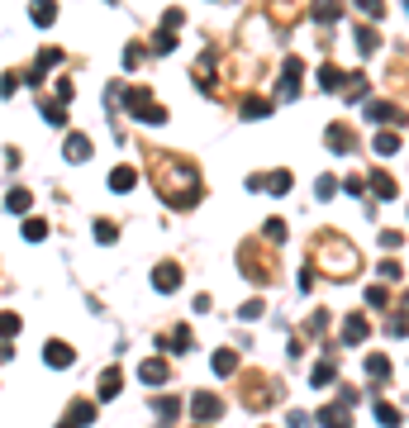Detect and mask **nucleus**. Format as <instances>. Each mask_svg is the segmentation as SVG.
Segmentation results:
<instances>
[{
    "mask_svg": "<svg viewBox=\"0 0 409 428\" xmlns=\"http://www.w3.org/2000/svg\"><path fill=\"white\" fill-rule=\"evenodd\" d=\"M129 110L138 124H167V110L153 105V91H129Z\"/></svg>",
    "mask_w": 409,
    "mask_h": 428,
    "instance_id": "f257e3e1",
    "label": "nucleus"
},
{
    "mask_svg": "<svg viewBox=\"0 0 409 428\" xmlns=\"http://www.w3.org/2000/svg\"><path fill=\"white\" fill-rule=\"evenodd\" d=\"M295 186V176L290 172H267V176H248V190H267V195H285V190Z\"/></svg>",
    "mask_w": 409,
    "mask_h": 428,
    "instance_id": "f03ea898",
    "label": "nucleus"
},
{
    "mask_svg": "<svg viewBox=\"0 0 409 428\" xmlns=\"http://www.w3.org/2000/svg\"><path fill=\"white\" fill-rule=\"evenodd\" d=\"M43 362L53 366V371H67V366L77 362V352H72V343H62V338H48L43 343Z\"/></svg>",
    "mask_w": 409,
    "mask_h": 428,
    "instance_id": "7ed1b4c3",
    "label": "nucleus"
},
{
    "mask_svg": "<svg viewBox=\"0 0 409 428\" xmlns=\"http://www.w3.org/2000/svg\"><path fill=\"white\" fill-rule=\"evenodd\" d=\"M190 414H195V424H214V419L224 414V400L209 395V390H200V395L190 400Z\"/></svg>",
    "mask_w": 409,
    "mask_h": 428,
    "instance_id": "20e7f679",
    "label": "nucleus"
},
{
    "mask_svg": "<svg viewBox=\"0 0 409 428\" xmlns=\"http://www.w3.org/2000/svg\"><path fill=\"white\" fill-rule=\"evenodd\" d=\"M366 119H371V124H405L409 114H405V105H391V100H371V105H366Z\"/></svg>",
    "mask_w": 409,
    "mask_h": 428,
    "instance_id": "39448f33",
    "label": "nucleus"
},
{
    "mask_svg": "<svg viewBox=\"0 0 409 428\" xmlns=\"http://www.w3.org/2000/svg\"><path fill=\"white\" fill-rule=\"evenodd\" d=\"M138 380L143 385H167V380H172V362H167V357H148V362L138 366Z\"/></svg>",
    "mask_w": 409,
    "mask_h": 428,
    "instance_id": "423d86ee",
    "label": "nucleus"
},
{
    "mask_svg": "<svg viewBox=\"0 0 409 428\" xmlns=\"http://www.w3.org/2000/svg\"><path fill=\"white\" fill-rule=\"evenodd\" d=\"M91 419H95V405H91V400H72V410L58 419V428H86Z\"/></svg>",
    "mask_w": 409,
    "mask_h": 428,
    "instance_id": "0eeeda50",
    "label": "nucleus"
},
{
    "mask_svg": "<svg viewBox=\"0 0 409 428\" xmlns=\"http://www.w3.org/2000/svg\"><path fill=\"white\" fill-rule=\"evenodd\" d=\"M243 400H248V410H267L271 400H276V390H271L267 380H243Z\"/></svg>",
    "mask_w": 409,
    "mask_h": 428,
    "instance_id": "6e6552de",
    "label": "nucleus"
},
{
    "mask_svg": "<svg viewBox=\"0 0 409 428\" xmlns=\"http://www.w3.org/2000/svg\"><path fill=\"white\" fill-rule=\"evenodd\" d=\"M300 77H305V62L290 57V62L281 67V100H295V95H300Z\"/></svg>",
    "mask_w": 409,
    "mask_h": 428,
    "instance_id": "1a4fd4ad",
    "label": "nucleus"
},
{
    "mask_svg": "<svg viewBox=\"0 0 409 428\" xmlns=\"http://www.w3.org/2000/svg\"><path fill=\"white\" fill-rule=\"evenodd\" d=\"M95 390H100V400H114L119 390H124V371H119V366H105L100 380H95Z\"/></svg>",
    "mask_w": 409,
    "mask_h": 428,
    "instance_id": "9d476101",
    "label": "nucleus"
},
{
    "mask_svg": "<svg viewBox=\"0 0 409 428\" xmlns=\"http://www.w3.org/2000/svg\"><path fill=\"white\" fill-rule=\"evenodd\" d=\"M158 348L162 352H176V357L190 352V329H186V324H176V333H162V338H158Z\"/></svg>",
    "mask_w": 409,
    "mask_h": 428,
    "instance_id": "9b49d317",
    "label": "nucleus"
},
{
    "mask_svg": "<svg viewBox=\"0 0 409 428\" xmlns=\"http://www.w3.org/2000/svg\"><path fill=\"white\" fill-rule=\"evenodd\" d=\"M153 285H158L162 295H167V290H176V285H181V267H176V262H158V271H153Z\"/></svg>",
    "mask_w": 409,
    "mask_h": 428,
    "instance_id": "f8f14e48",
    "label": "nucleus"
},
{
    "mask_svg": "<svg viewBox=\"0 0 409 428\" xmlns=\"http://www.w3.org/2000/svg\"><path fill=\"white\" fill-rule=\"evenodd\" d=\"M62 158H67V162H86V158H91V138H86V133H67Z\"/></svg>",
    "mask_w": 409,
    "mask_h": 428,
    "instance_id": "ddd939ff",
    "label": "nucleus"
},
{
    "mask_svg": "<svg viewBox=\"0 0 409 428\" xmlns=\"http://www.w3.org/2000/svg\"><path fill=\"white\" fill-rule=\"evenodd\" d=\"M366 333H371V319L366 314H347L343 319V343H362Z\"/></svg>",
    "mask_w": 409,
    "mask_h": 428,
    "instance_id": "4468645a",
    "label": "nucleus"
},
{
    "mask_svg": "<svg viewBox=\"0 0 409 428\" xmlns=\"http://www.w3.org/2000/svg\"><path fill=\"white\" fill-rule=\"evenodd\" d=\"M371 195H376V200H395V195H400V181H395L391 172H371Z\"/></svg>",
    "mask_w": 409,
    "mask_h": 428,
    "instance_id": "2eb2a0df",
    "label": "nucleus"
},
{
    "mask_svg": "<svg viewBox=\"0 0 409 428\" xmlns=\"http://www.w3.org/2000/svg\"><path fill=\"white\" fill-rule=\"evenodd\" d=\"M319 424L324 428H352V414H347V405H324L319 410Z\"/></svg>",
    "mask_w": 409,
    "mask_h": 428,
    "instance_id": "dca6fc26",
    "label": "nucleus"
},
{
    "mask_svg": "<svg viewBox=\"0 0 409 428\" xmlns=\"http://www.w3.org/2000/svg\"><path fill=\"white\" fill-rule=\"evenodd\" d=\"M29 19L38 24V29H53V24H58V5H53V0H33V5H29Z\"/></svg>",
    "mask_w": 409,
    "mask_h": 428,
    "instance_id": "f3484780",
    "label": "nucleus"
},
{
    "mask_svg": "<svg viewBox=\"0 0 409 428\" xmlns=\"http://www.w3.org/2000/svg\"><path fill=\"white\" fill-rule=\"evenodd\" d=\"M310 15H315V24H333V19H343V0H315Z\"/></svg>",
    "mask_w": 409,
    "mask_h": 428,
    "instance_id": "a211bd4d",
    "label": "nucleus"
},
{
    "mask_svg": "<svg viewBox=\"0 0 409 428\" xmlns=\"http://www.w3.org/2000/svg\"><path fill=\"white\" fill-rule=\"evenodd\" d=\"M324 138H329L333 153H352V128H347V124H329V133H324Z\"/></svg>",
    "mask_w": 409,
    "mask_h": 428,
    "instance_id": "6ab92c4d",
    "label": "nucleus"
},
{
    "mask_svg": "<svg viewBox=\"0 0 409 428\" xmlns=\"http://www.w3.org/2000/svg\"><path fill=\"white\" fill-rule=\"evenodd\" d=\"M333 380H338V366H333V357H324V362L310 371V385H315V390H324V385H333Z\"/></svg>",
    "mask_w": 409,
    "mask_h": 428,
    "instance_id": "aec40b11",
    "label": "nucleus"
},
{
    "mask_svg": "<svg viewBox=\"0 0 409 428\" xmlns=\"http://www.w3.org/2000/svg\"><path fill=\"white\" fill-rule=\"evenodd\" d=\"M209 366H214L219 376H234V371H238V352L234 348H219L214 357H209Z\"/></svg>",
    "mask_w": 409,
    "mask_h": 428,
    "instance_id": "412c9836",
    "label": "nucleus"
},
{
    "mask_svg": "<svg viewBox=\"0 0 409 428\" xmlns=\"http://www.w3.org/2000/svg\"><path fill=\"white\" fill-rule=\"evenodd\" d=\"M133 186H138V172H133V167H114L110 172V190L124 195V190H133Z\"/></svg>",
    "mask_w": 409,
    "mask_h": 428,
    "instance_id": "4be33fe9",
    "label": "nucleus"
},
{
    "mask_svg": "<svg viewBox=\"0 0 409 428\" xmlns=\"http://www.w3.org/2000/svg\"><path fill=\"white\" fill-rule=\"evenodd\" d=\"M371 148H376L381 158H395V153H400V133H391V128H381L376 138H371Z\"/></svg>",
    "mask_w": 409,
    "mask_h": 428,
    "instance_id": "5701e85b",
    "label": "nucleus"
},
{
    "mask_svg": "<svg viewBox=\"0 0 409 428\" xmlns=\"http://www.w3.org/2000/svg\"><path fill=\"white\" fill-rule=\"evenodd\" d=\"M29 205H33V195L24 186H15L10 195H5V209H10V214H29Z\"/></svg>",
    "mask_w": 409,
    "mask_h": 428,
    "instance_id": "b1692460",
    "label": "nucleus"
},
{
    "mask_svg": "<svg viewBox=\"0 0 409 428\" xmlns=\"http://www.w3.org/2000/svg\"><path fill=\"white\" fill-rule=\"evenodd\" d=\"M366 376L376 380V385H381V380H391V357H381V352H371V357H366Z\"/></svg>",
    "mask_w": 409,
    "mask_h": 428,
    "instance_id": "393cba45",
    "label": "nucleus"
},
{
    "mask_svg": "<svg viewBox=\"0 0 409 428\" xmlns=\"http://www.w3.org/2000/svg\"><path fill=\"white\" fill-rule=\"evenodd\" d=\"M400 419H405V414L395 410L391 400H376V424H381V428H400Z\"/></svg>",
    "mask_w": 409,
    "mask_h": 428,
    "instance_id": "a878e982",
    "label": "nucleus"
},
{
    "mask_svg": "<svg viewBox=\"0 0 409 428\" xmlns=\"http://www.w3.org/2000/svg\"><path fill=\"white\" fill-rule=\"evenodd\" d=\"M172 48H176V29H158V33H153V43H148V53H158V57H167Z\"/></svg>",
    "mask_w": 409,
    "mask_h": 428,
    "instance_id": "bb28decb",
    "label": "nucleus"
},
{
    "mask_svg": "<svg viewBox=\"0 0 409 428\" xmlns=\"http://www.w3.org/2000/svg\"><path fill=\"white\" fill-rule=\"evenodd\" d=\"M267 114H271V100H262V95L243 100V119H267Z\"/></svg>",
    "mask_w": 409,
    "mask_h": 428,
    "instance_id": "cd10ccee",
    "label": "nucleus"
},
{
    "mask_svg": "<svg viewBox=\"0 0 409 428\" xmlns=\"http://www.w3.org/2000/svg\"><path fill=\"white\" fill-rule=\"evenodd\" d=\"M43 119L62 128L67 124V100H58V95H53V100H43Z\"/></svg>",
    "mask_w": 409,
    "mask_h": 428,
    "instance_id": "c85d7f7f",
    "label": "nucleus"
},
{
    "mask_svg": "<svg viewBox=\"0 0 409 428\" xmlns=\"http://www.w3.org/2000/svg\"><path fill=\"white\" fill-rule=\"evenodd\" d=\"M143 62H148V43H129L124 48V67H129V72H138Z\"/></svg>",
    "mask_w": 409,
    "mask_h": 428,
    "instance_id": "c756f323",
    "label": "nucleus"
},
{
    "mask_svg": "<svg viewBox=\"0 0 409 428\" xmlns=\"http://www.w3.org/2000/svg\"><path fill=\"white\" fill-rule=\"evenodd\" d=\"M319 86H324V91H338V86H347V77L338 67H319Z\"/></svg>",
    "mask_w": 409,
    "mask_h": 428,
    "instance_id": "7c9ffc66",
    "label": "nucleus"
},
{
    "mask_svg": "<svg viewBox=\"0 0 409 428\" xmlns=\"http://www.w3.org/2000/svg\"><path fill=\"white\" fill-rule=\"evenodd\" d=\"M357 48H362V53H376V48H381V33L371 29V24H362V29H357Z\"/></svg>",
    "mask_w": 409,
    "mask_h": 428,
    "instance_id": "2f4dec72",
    "label": "nucleus"
},
{
    "mask_svg": "<svg viewBox=\"0 0 409 428\" xmlns=\"http://www.w3.org/2000/svg\"><path fill=\"white\" fill-rule=\"evenodd\" d=\"M153 410H158V419H176V414H181V405H176L172 395H158V400H153Z\"/></svg>",
    "mask_w": 409,
    "mask_h": 428,
    "instance_id": "473e14b6",
    "label": "nucleus"
},
{
    "mask_svg": "<svg viewBox=\"0 0 409 428\" xmlns=\"http://www.w3.org/2000/svg\"><path fill=\"white\" fill-rule=\"evenodd\" d=\"M366 304H371V309H386V304H391V290H386V285H366Z\"/></svg>",
    "mask_w": 409,
    "mask_h": 428,
    "instance_id": "72a5a7b5",
    "label": "nucleus"
},
{
    "mask_svg": "<svg viewBox=\"0 0 409 428\" xmlns=\"http://www.w3.org/2000/svg\"><path fill=\"white\" fill-rule=\"evenodd\" d=\"M15 333H24V324H19V314H0V338H15Z\"/></svg>",
    "mask_w": 409,
    "mask_h": 428,
    "instance_id": "f704fd0d",
    "label": "nucleus"
},
{
    "mask_svg": "<svg viewBox=\"0 0 409 428\" xmlns=\"http://www.w3.org/2000/svg\"><path fill=\"white\" fill-rule=\"evenodd\" d=\"M24 238H29V243H43V238H48V224L43 219H24Z\"/></svg>",
    "mask_w": 409,
    "mask_h": 428,
    "instance_id": "c9c22d12",
    "label": "nucleus"
},
{
    "mask_svg": "<svg viewBox=\"0 0 409 428\" xmlns=\"http://www.w3.org/2000/svg\"><path fill=\"white\" fill-rule=\"evenodd\" d=\"M262 234H267V243H285V219H267Z\"/></svg>",
    "mask_w": 409,
    "mask_h": 428,
    "instance_id": "e433bc0d",
    "label": "nucleus"
},
{
    "mask_svg": "<svg viewBox=\"0 0 409 428\" xmlns=\"http://www.w3.org/2000/svg\"><path fill=\"white\" fill-rule=\"evenodd\" d=\"M95 238H100V243H114V238H119V224L100 219V224H95Z\"/></svg>",
    "mask_w": 409,
    "mask_h": 428,
    "instance_id": "4c0bfd02",
    "label": "nucleus"
},
{
    "mask_svg": "<svg viewBox=\"0 0 409 428\" xmlns=\"http://www.w3.org/2000/svg\"><path fill=\"white\" fill-rule=\"evenodd\" d=\"M324 324H329V309H315V314H310V338H319V333H324Z\"/></svg>",
    "mask_w": 409,
    "mask_h": 428,
    "instance_id": "58836bf2",
    "label": "nucleus"
},
{
    "mask_svg": "<svg viewBox=\"0 0 409 428\" xmlns=\"http://www.w3.org/2000/svg\"><path fill=\"white\" fill-rule=\"evenodd\" d=\"M19 81H24L19 72H5V77H0V95H15V91H19Z\"/></svg>",
    "mask_w": 409,
    "mask_h": 428,
    "instance_id": "ea45409f",
    "label": "nucleus"
},
{
    "mask_svg": "<svg viewBox=\"0 0 409 428\" xmlns=\"http://www.w3.org/2000/svg\"><path fill=\"white\" fill-rule=\"evenodd\" d=\"M333 190H338V181H333V176H324V181L315 186V195H319V200H333Z\"/></svg>",
    "mask_w": 409,
    "mask_h": 428,
    "instance_id": "a19ab883",
    "label": "nucleus"
},
{
    "mask_svg": "<svg viewBox=\"0 0 409 428\" xmlns=\"http://www.w3.org/2000/svg\"><path fill=\"white\" fill-rule=\"evenodd\" d=\"M262 309H267L262 300H243V309H238V314H243V319H262Z\"/></svg>",
    "mask_w": 409,
    "mask_h": 428,
    "instance_id": "79ce46f5",
    "label": "nucleus"
},
{
    "mask_svg": "<svg viewBox=\"0 0 409 428\" xmlns=\"http://www.w3.org/2000/svg\"><path fill=\"white\" fill-rule=\"evenodd\" d=\"M181 24H186L181 10H167V15H162V29H181Z\"/></svg>",
    "mask_w": 409,
    "mask_h": 428,
    "instance_id": "37998d69",
    "label": "nucleus"
},
{
    "mask_svg": "<svg viewBox=\"0 0 409 428\" xmlns=\"http://www.w3.org/2000/svg\"><path fill=\"white\" fill-rule=\"evenodd\" d=\"M357 10H362V15H371V19H381V10H386V5H381V0H357Z\"/></svg>",
    "mask_w": 409,
    "mask_h": 428,
    "instance_id": "c03bdc74",
    "label": "nucleus"
},
{
    "mask_svg": "<svg viewBox=\"0 0 409 428\" xmlns=\"http://www.w3.org/2000/svg\"><path fill=\"white\" fill-rule=\"evenodd\" d=\"M343 190H347V195H366V181H362V176H347Z\"/></svg>",
    "mask_w": 409,
    "mask_h": 428,
    "instance_id": "a18cd8bd",
    "label": "nucleus"
},
{
    "mask_svg": "<svg viewBox=\"0 0 409 428\" xmlns=\"http://www.w3.org/2000/svg\"><path fill=\"white\" fill-rule=\"evenodd\" d=\"M386 333H391V338H405V333H409V319H391V324H386Z\"/></svg>",
    "mask_w": 409,
    "mask_h": 428,
    "instance_id": "49530a36",
    "label": "nucleus"
},
{
    "mask_svg": "<svg viewBox=\"0 0 409 428\" xmlns=\"http://www.w3.org/2000/svg\"><path fill=\"white\" fill-rule=\"evenodd\" d=\"M400 243H405V234H395V229H386V234H381V248H400Z\"/></svg>",
    "mask_w": 409,
    "mask_h": 428,
    "instance_id": "de8ad7c7",
    "label": "nucleus"
},
{
    "mask_svg": "<svg viewBox=\"0 0 409 428\" xmlns=\"http://www.w3.org/2000/svg\"><path fill=\"white\" fill-rule=\"evenodd\" d=\"M381 276H386V281H400V262H395V257L391 262H381Z\"/></svg>",
    "mask_w": 409,
    "mask_h": 428,
    "instance_id": "09e8293b",
    "label": "nucleus"
},
{
    "mask_svg": "<svg viewBox=\"0 0 409 428\" xmlns=\"http://www.w3.org/2000/svg\"><path fill=\"white\" fill-rule=\"evenodd\" d=\"M285 428H310V419H305V414H290V424Z\"/></svg>",
    "mask_w": 409,
    "mask_h": 428,
    "instance_id": "8fccbe9b",
    "label": "nucleus"
},
{
    "mask_svg": "<svg viewBox=\"0 0 409 428\" xmlns=\"http://www.w3.org/2000/svg\"><path fill=\"white\" fill-rule=\"evenodd\" d=\"M405 405H409V400H405Z\"/></svg>",
    "mask_w": 409,
    "mask_h": 428,
    "instance_id": "3c124183",
    "label": "nucleus"
}]
</instances>
